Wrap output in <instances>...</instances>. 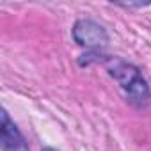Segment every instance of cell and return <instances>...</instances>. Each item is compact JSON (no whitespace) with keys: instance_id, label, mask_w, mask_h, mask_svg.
I'll return each instance as SVG.
<instances>
[{"instance_id":"cell-1","label":"cell","mask_w":151,"mask_h":151,"mask_svg":"<svg viewBox=\"0 0 151 151\" xmlns=\"http://www.w3.org/2000/svg\"><path fill=\"white\" fill-rule=\"evenodd\" d=\"M107 68H109L112 77L117 78V82L123 86V89L128 93V96L133 101L142 103V101H146L149 98L147 86H146L144 78L140 77V73L133 66H130V64H126V62H123L119 59H109Z\"/></svg>"},{"instance_id":"cell-2","label":"cell","mask_w":151,"mask_h":151,"mask_svg":"<svg viewBox=\"0 0 151 151\" xmlns=\"http://www.w3.org/2000/svg\"><path fill=\"white\" fill-rule=\"evenodd\" d=\"M73 36L78 45H84V46H101L107 43V34L103 27H100L91 20L78 22L73 29Z\"/></svg>"},{"instance_id":"cell-3","label":"cell","mask_w":151,"mask_h":151,"mask_svg":"<svg viewBox=\"0 0 151 151\" xmlns=\"http://www.w3.org/2000/svg\"><path fill=\"white\" fill-rule=\"evenodd\" d=\"M2 151H29L23 135L9 119L6 110H2Z\"/></svg>"},{"instance_id":"cell-4","label":"cell","mask_w":151,"mask_h":151,"mask_svg":"<svg viewBox=\"0 0 151 151\" xmlns=\"http://www.w3.org/2000/svg\"><path fill=\"white\" fill-rule=\"evenodd\" d=\"M45 151H55V149H45Z\"/></svg>"}]
</instances>
